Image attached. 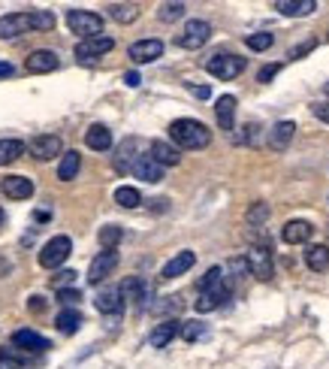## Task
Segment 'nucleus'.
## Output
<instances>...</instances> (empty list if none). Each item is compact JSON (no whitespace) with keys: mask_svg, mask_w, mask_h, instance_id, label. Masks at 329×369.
<instances>
[{"mask_svg":"<svg viewBox=\"0 0 329 369\" xmlns=\"http://www.w3.org/2000/svg\"><path fill=\"white\" fill-rule=\"evenodd\" d=\"M170 140L175 149L194 151V149H205L212 143V130L196 118H175L170 125Z\"/></svg>","mask_w":329,"mask_h":369,"instance_id":"obj_1","label":"nucleus"},{"mask_svg":"<svg viewBox=\"0 0 329 369\" xmlns=\"http://www.w3.org/2000/svg\"><path fill=\"white\" fill-rule=\"evenodd\" d=\"M248 266H251V275H257L260 282H269L272 275H275V260H272V245L266 242V240H260V242H251V249H248Z\"/></svg>","mask_w":329,"mask_h":369,"instance_id":"obj_2","label":"nucleus"},{"mask_svg":"<svg viewBox=\"0 0 329 369\" xmlns=\"http://www.w3.org/2000/svg\"><path fill=\"white\" fill-rule=\"evenodd\" d=\"M245 67H248V61L239 58V55H229V52H218V55H212L205 61V70H209L215 79H236V76L245 73Z\"/></svg>","mask_w":329,"mask_h":369,"instance_id":"obj_3","label":"nucleus"},{"mask_svg":"<svg viewBox=\"0 0 329 369\" xmlns=\"http://www.w3.org/2000/svg\"><path fill=\"white\" fill-rule=\"evenodd\" d=\"M73 255V240L70 236H52L40 251V266L43 270H58L67 264V257Z\"/></svg>","mask_w":329,"mask_h":369,"instance_id":"obj_4","label":"nucleus"},{"mask_svg":"<svg viewBox=\"0 0 329 369\" xmlns=\"http://www.w3.org/2000/svg\"><path fill=\"white\" fill-rule=\"evenodd\" d=\"M67 25H70V30L73 34H79L82 40L103 36V15H97L91 10H70L67 12Z\"/></svg>","mask_w":329,"mask_h":369,"instance_id":"obj_5","label":"nucleus"},{"mask_svg":"<svg viewBox=\"0 0 329 369\" xmlns=\"http://www.w3.org/2000/svg\"><path fill=\"white\" fill-rule=\"evenodd\" d=\"M209 40H212V25L203 19H190L188 25L181 28V34L175 36V43H179L181 49H203Z\"/></svg>","mask_w":329,"mask_h":369,"instance_id":"obj_6","label":"nucleus"},{"mask_svg":"<svg viewBox=\"0 0 329 369\" xmlns=\"http://www.w3.org/2000/svg\"><path fill=\"white\" fill-rule=\"evenodd\" d=\"M27 151H30V158H36V160H52V158L64 155V143H60V136H55V134H40L27 143Z\"/></svg>","mask_w":329,"mask_h":369,"instance_id":"obj_7","label":"nucleus"},{"mask_svg":"<svg viewBox=\"0 0 329 369\" xmlns=\"http://www.w3.org/2000/svg\"><path fill=\"white\" fill-rule=\"evenodd\" d=\"M112 45H115V40L112 36H91V40H79L76 43V61H97V58H103L106 52H112Z\"/></svg>","mask_w":329,"mask_h":369,"instance_id":"obj_8","label":"nucleus"},{"mask_svg":"<svg viewBox=\"0 0 329 369\" xmlns=\"http://www.w3.org/2000/svg\"><path fill=\"white\" fill-rule=\"evenodd\" d=\"M118 266V251H100L88 266V282L91 284H100L112 275V270Z\"/></svg>","mask_w":329,"mask_h":369,"instance_id":"obj_9","label":"nucleus"},{"mask_svg":"<svg viewBox=\"0 0 329 369\" xmlns=\"http://www.w3.org/2000/svg\"><path fill=\"white\" fill-rule=\"evenodd\" d=\"M30 28V12H10L0 15V40H15V36L27 34Z\"/></svg>","mask_w":329,"mask_h":369,"instance_id":"obj_10","label":"nucleus"},{"mask_svg":"<svg viewBox=\"0 0 329 369\" xmlns=\"http://www.w3.org/2000/svg\"><path fill=\"white\" fill-rule=\"evenodd\" d=\"M12 345L21 351H27V355H43V351L52 348V342L40 336L36 330H15L12 333Z\"/></svg>","mask_w":329,"mask_h":369,"instance_id":"obj_11","label":"nucleus"},{"mask_svg":"<svg viewBox=\"0 0 329 369\" xmlns=\"http://www.w3.org/2000/svg\"><path fill=\"white\" fill-rule=\"evenodd\" d=\"M311 236H315V224L305 221V218H293L281 227V240H284L287 245H302V242H308Z\"/></svg>","mask_w":329,"mask_h":369,"instance_id":"obj_12","label":"nucleus"},{"mask_svg":"<svg viewBox=\"0 0 329 369\" xmlns=\"http://www.w3.org/2000/svg\"><path fill=\"white\" fill-rule=\"evenodd\" d=\"M127 55H130V61H136V64H151V61H157L163 55V43L160 40H136L127 49Z\"/></svg>","mask_w":329,"mask_h":369,"instance_id":"obj_13","label":"nucleus"},{"mask_svg":"<svg viewBox=\"0 0 329 369\" xmlns=\"http://www.w3.org/2000/svg\"><path fill=\"white\" fill-rule=\"evenodd\" d=\"M58 67H60V58L52 49H36V52H30L25 61L27 73H52V70H58Z\"/></svg>","mask_w":329,"mask_h":369,"instance_id":"obj_14","label":"nucleus"},{"mask_svg":"<svg viewBox=\"0 0 329 369\" xmlns=\"http://www.w3.org/2000/svg\"><path fill=\"white\" fill-rule=\"evenodd\" d=\"M229 299V279L224 282V284H218V288H212V291H203L200 294V299H196V312L200 315H205V312H215V309H220Z\"/></svg>","mask_w":329,"mask_h":369,"instance_id":"obj_15","label":"nucleus"},{"mask_svg":"<svg viewBox=\"0 0 329 369\" xmlns=\"http://www.w3.org/2000/svg\"><path fill=\"white\" fill-rule=\"evenodd\" d=\"M179 333H181V321L166 318V321H160V324H155V330H151V336H148V345L151 348H166Z\"/></svg>","mask_w":329,"mask_h":369,"instance_id":"obj_16","label":"nucleus"},{"mask_svg":"<svg viewBox=\"0 0 329 369\" xmlns=\"http://www.w3.org/2000/svg\"><path fill=\"white\" fill-rule=\"evenodd\" d=\"M0 191L10 200H27V197H34V182H30L27 176H3Z\"/></svg>","mask_w":329,"mask_h":369,"instance_id":"obj_17","label":"nucleus"},{"mask_svg":"<svg viewBox=\"0 0 329 369\" xmlns=\"http://www.w3.org/2000/svg\"><path fill=\"white\" fill-rule=\"evenodd\" d=\"M136 176V179H142V182H148V184H157V182H163V167L157 164L151 155H139V160L133 164V170H130Z\"/></svg>","mask_w":329,"mask_h":369,"instance_id":"obj_18","label":"nucleus"},{"mask_svg":"<svg viewBox=\"0 0 329 369\" xmlns=\"http://www.w3.org/2000/svg\"><path fill=\"white\" fill-rule=\"evenodd\" d=\"M136 149H139V140H136V136H127V140L118 145V155H115V170H118V173H130V170H133V164L139 160Z\"/></svg>","mask_w":329,"mask_h":369,"instance_id":"obj_19","label":"nucleus"},{"mask_svg":"<svg viewBox=\"0 0 329 369\" xmlns=\"http://www.w3.org/2000/svg\"><path fill=\"white\" fill-rule=\"evenodd\" d=\"M194 264H196L194 251H179L172 260H166V264H163V270H160V279H179V275H185Z\"/></svg>","mask_w":329,"mask_h":369,"instance_id":"obj_20","label":"nucleus"},{"mask_svg":"<svg viewBox=\"0 0 329 369\" xmlns=\"http://www.w3.org/2000/svg\"><path fill=\"white\" fill-rule=\"evenodd\" d=\"M94 306H97V312H100V315H118L121 309H124V297H121V288H103L100 294H97Z\"/></svg>","mask_w":329,"mask_h":369,"instance_id":"obj_21","label":"nucleus"},{"mask_svg":"<svg viewBox=\"0 0 329 369\" xmlns=\"http://www.w3.org/2000/svg\"><path fill=\"white\" fill-rule=\"evenodd\" d=\"M121 297L130 299V303L136 306V309H145V299H148V288H145V282L139 275H130V279L121 282Z\"/></svg>","mask_w":329,"mask_h":369,"instance_id":"obj_22","label":"nucleus"},{"mask_svg":"<svg viewBox=\"0 0 329 369\" xmlns=\"http://www.w3.org/2000/svg\"><path fill=\"white\" fill-rule=\"evenodd\" d=\"M85 145L91 151H109L112 149V130L106 125H91L85 130Z\"/></svg>","mask_w":329,"mask_h":369,"instance_id":"obj_23","label":"nucleus"},{"mask_svg":"<svg viewBox=\"0 0 329 369\" xmlns=\"http://www.w3.org/2000/svg\"><path fill=\"white\" fill-rule=\"evenodd\" d=\"M275 10L287 19H299V15H311L317 10V0H275Z\"/></svg>","mask_w":329,"mask_h":369,"instance_id":"obj_24","label":"nucleus"},{"mask_svg":"<svg viewBox=\"0 0 329 369\" xmlns=\"http://www.w3.org/2000/svg\"><path fill=\"white\" fill-rule=\"evenodd\" d=\"M293 134H296L293 121H278V125L269 130V149L272 151H284L287 145L293 143Z\"/></svg>","mask_w":329,"mask_h":369,"instance_id":"obj_25","label":"nucleus"},{"mask_svg":"<svg viewBox=\"0 0 329 369\" xmlns=\"http://www.w3.org/2000/svg\"><path fill=\"white\" fill-rule=\"evenodd\" d=\"M148 155L155 158V160H157L160 167H179V160H181L179 149H175L172 143H163V140H155V143H151Z\"/></svg>","mask_w":329,"mask_h":369,"instance_id":"obj_26","label":"nucleus"},{"mask_svg":"<svg viewBox=\"0 0 329 369\" xmlns=\"http://www.w3.org/2000/svg\"><path fill=\"white\" fill-rule=\"evenodd\" d=\"M215 118H218L220 130H233V125H236V97H233V94L218 97V103H215Z\"/></svg>","mask_w":329,"mask_h":369,"instance_id":"obj_27","label":"nucleus"},{"mask_svg":"<svg viewBox=\"0 0 329 369\" xmlns=\"http://www.w3.org/2000/svg\"><path fill=\"white\" fill-rule=\"evenodd\" d=\"M82 170V155L79 151H64L60 155V164H58V179L60 182H73Z\"/></svg>","mask_w":329,"mask_h":369,"instance_id":"obj_28","label":"nucleus"},{"mask_svg":"<svg viewBox=\"0 0 329 369\" xmlns=\"http://www.w3.org/2000/svg\"><path fill=\"white\" fill-rule=\"evenodd\" d=\"M55 324H58L60 333L73 336L76 330L85 324V318H82V312H79V309H60V312H58V318H55Z\"/></svg>","mask_w":329,"mask_h":369,"instance_id":"obj_29","label":"nucleus"},{"mask_svg":"<svg viewBox=\"0 0 329 369\" xmlns=\"http://www.w3.org/2000/svg\"><path fill=\"white\" fill-rule=\"evenodd\" d=\"M305 264L315 273L329 270V249L326 245H308V249H305Z\"/></svg>","mask_w":329,"mask_h":369,"instance_id":"obj_30","label":"nucleus"},{"mask_svg":"<svg viewBox=\"0 0 329 369\" xmlns=\"http://www.w3.org/2000/svg\"><path fill=\"white\" fill-rule=\"evenodd\" d=\"M27 151V143H21V140H0V167H6V164H15L21 155Z\"/></svg>","mask_w":329,"mask_h":369,"instance_id":"obj_31","label":"nucleus"},{"mask_svg":"<svg viewBox=\"0 0 329 369\" xmlns=\"http://www.w3.org/2000/svg\"><path fill=\"white\" fill-rule=\"evenodd\" d=\"M97 240H100L103 251H115V249H118V242L124 240V230H121L118 224H106V227H100Z\"/></svg>","mask_w":329,"mask_h":369,"instance_id":"obj_32","label":"nucleus"},{"mask_svg":"<svg viewBox=\"0 0 329 369\" xmlns=\"http://www.w3.org/2000/svg\"><path fill=\"white\" fill-rule=\"evenodd\" d=\"M115 203L121 209H136L142 203V194L136 188H130V184H121V188H115Z\"/></svg>","mask_w":329,"mask_h":369,"instance_id":"obj_33","label":"nucleus"},{"mask_svg":"<svg viewBox=\"0 0 329 369\" xmlns=\"http://www.w3.org/2000/svg\"><path fill=\"white\" fill-rule=\"evenodd\" d=\"M109 15L118 21V25H130V21H136V15H139V6L136 3H112Z\"/></svg>","mask_w":329,"mask_h":369,"instance_id":"obj_34","label":"nucleus"},{"mask_svg":"<svg viewBox=\"0 0 329 369\" xmlns=\"http://www.w3.org/2000/svg\"><path fill=\"white\" fill-rule=\"evenodd\" d=\"M209 336V327L203 321H181V339L185 342H200Z\"/></svg>","mask_w":329,"mask_h":369,"instance_id":"obj_35","label":"nucleus"},{"mask_svg":"<svg viewBox=\"0 0 329 369\" xmlns=\"http://www.w3.org/2000/svg\"><path fill=\"white\" fill-rule=\"evenodd\" d=\"M245 218H248V227H251V230H260V227L266 224V221H269V203H263V200H260V203L251 206Z\"/></svg>","mask_w":329,"mask_h":369,"instance_id":"obj_36","label":"nucleus"},{"mask_svg":"<svg viewBox=\"0 0 329 369\" xmlns=\"http://www.w3.org/2000/svg\"><path fill=\"white\" fill-rule=\"evenodd\" d=\"M227 279H229V275H227L224 266H212V270H209V273H205L203 279H200V294H203V291L218 288V284H224Z\"/></svg>","mask_w":329,"mask_h":369,"instance_id":"obj_37","label":"nucleus"},{"mask_svg":"<svg viewBox=\"0 0 329 369\" xmlns=\"http://www.w3.org/2000/svg\"><path fill=\"white\" fill-rule=\"evenodd\" d=\"M55 12H52V10H34V12H30V28H34V30H52V28H55Z\"/></svg>","mask_w":329,"mask_h":369,"instance_id":"obj_38","label":"nucleus"},{"mask_svg":"<svg viewBox=\"0 0 329 369\" xmlns=\"http://www.w3.org/2000/svg\"><path fill=\"white\" fill-rule=\"evenodd\" d=\"M30 360V355L27 351H21V348H0V363H6L10 369H15V366H21V363H27Z\"/></svg>","mask_w":329,"mask_h":369,"instance_id":"obj_39","label":"nucleus"},{"mask_svg":"<svg viewBox=\"0 0 329 369\" xmlns=\"http://www.w3.org/2000/svg\"><path fill=\"white\" fill-rule=\"evenodd\" d=\"M245 43H248V49H251V52H266V49H272L275 36H272V34H266V30H260V34H251Z\"/></svg>","mask_w":329,"mask_h":369,"instance_id":"obj_40","label":"nucleus"},{"mask_svg":"<svg viewBox=\"0 0 329 369\" xmlns=\"http://www.w3.org/2000/svg\"><path fill=\"white\" fill-rule=\"evenodd\" d=\"M188 6L185 3H160V21H179L181 15H185Z\"/></svg>","mask_w":329,"mask_h":369,"instance_id":"obj_41","label":"nucleus"},{"mask_svg":"<svg viewBox=\"0 0 329 369\" xmlns=\"http://www.w3.org/2000/svg\"><path fill=\"white\" fill-rule=\"evenodd\" d=\"M58 299L67 306V309H76L79 299H82V291L79 288H64V291H58Z\"/></svg>","mask_w":329,"mask_h":369,"instance_id":"obj_42","label":"nucleus"},{"mask_svg":"<svg viewBox=\"0 0 329 369\" xmlns=\"http://www.w3.org/2000/svg\"><path fill=\"white\" fill-rule=\"evenodd\" d=\"M52 284H55L58 291L73 288V284H76V273H73V270H60L58 275H52Z\"/></svg>","mask_w":329,"mask_h":369,"instance_id":"obj_43","label":"nucleus"},{"mask_svg":"<svg viewBox=\"0 0 329 369\" xmlns=\"http://www.w3.org/2000/svg\"><path fill=\"white\" fill-rule=\"evenodd\" d=\"M311 115H315L317 121H324V125H329V100H317V103H311Z\"/></svg>","mask_w":329,"mask_h":369,"instance_id":"obj_44","label":"nucleus"},{"mask_svg":"<svg viewBox=\"0 0 329 369\" xmlns=\"http://www.w3.org/2000/svg\"><path fill=\"white\" fill-rule=\"evenodd\" d=\"M278 73H281V64H266V67H260L257 82H272Z\"/></svg>","mask_w":329,"mask_h":369,"instance_id":"obj_45","label":"nucleus"},{"mask_svg":"<svg viewBox=\"0 0 329 369\" xmlns=\"http://www.w3.org/2000/svg\"><path fill=\"white\" fill-rule=\"evenodd\" d=\"M155 309L157 312H179L181 309V297H166V303H157Z\"/></svg>","mask_w":329,"mask_h":369,"instance_id":"obj_46","label":"nucleus"},{"mask_svg":"<svg viewBox=\"0 0 329 369\" xmlns=\"http://www.w3.org/2000/svg\"><path fill=\"white\" fill-rule=\"evenodd\" d=\"M317 45V40H308V43H302V45H296L293 52H290V58H302V55H308L311 49H315Z\"/></svg>","mask_w":329,"mask_h":369,"instance_id":"obj_47","label":"nucleus"},{"mask_svg":"<svg viewBox=\"0 0 329 369\" xmlns=\"http://www.w3.org/2000/svg\"><path fill=\"white\" fill-rule=\"evenodd\" d=\"M27 306H30V312H43V309H45V299H43L40 294H34V297L27 299Z\"/></svg>","mask_w":329,"mask_h":369,"instance_id":"obj_48","label":"nucleus"},{"mask_svg":"<svg viewBox=\"0 0 329 369\" xmlns=\"http://www.w3.org/2000/svg\"><path fill=\"white\" fill-rule=\"evenodd\" d=\"M188 88L194 91V94L200 97V100H209V97H212V88H209V85H188Z\"/></svg>","mask_w":329,"mask_h":369,"instance_id":"obj_49","label":"nucleus"},{"mask_svg":"<svg viewBox=\"0 0 329 369\" xmlns=\"http://www.w3.org/2000/svg\"><path fill=\"white\" fill-rule=\"evenodd\" d=\"M124 82H127V85H130V88H139V85H142V79H139V73H136V70H130V73H124Z\"/></svg>","mask_w":329,"mask_h":369,"instance_id":"obj_50","label":"nucleus"},{"mask_svg":"<svg viewBox=\"0 0 329 369\" xmlns=\"http://www.w3.org/2000/svg\"><path fill=\"white\" fill-rule=\"evenodd\" d=\"M3 76H12V64H6V61H0V79Z\"/></svg>","mask_w":329,"mask_h":369,"instance_id":"obj_51","label":"nucleus"},{"mask_svg":"<svg viewBox=\"0 0 329 369\" xmlns=\"http://www.w3.org/2000/svg\"><path fill=\"white\" fill-rule=\"evenodd\" d=\"M0 227H3V209H0Z\"/></svg>","mask_w":329,"mask_h":369,"instance_id":"obj_52","label":"nucleus"},{"mask_svg":"<svg viewBox=\"0 0 329 369\" xmlns=\"http://www.w3.org/2000/svg\"><path fill=\"white\" fill-rule=\"evenodd\" d=\"M326 97H329V82H326Z\"/></svg>","mask_w":329,"mask_h":369,"instance_id":"obj_53","label":"nucleus"}]
</instances>
